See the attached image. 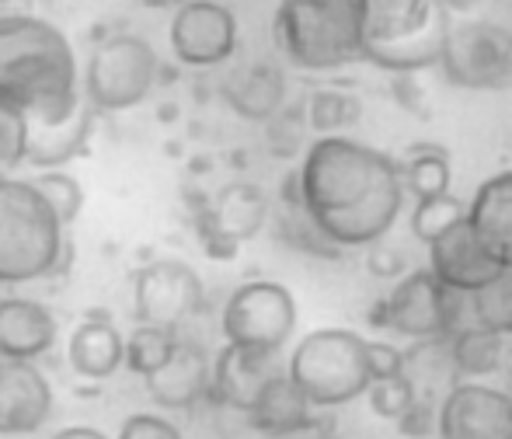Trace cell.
<instances>
[{"label": "cell", "mask_w": 512, "mask_h": 439, "mask_svg": "<svg viewBox=\"0 0 512 439\" xmlns=\"http://www.w3.org/2000/svg\"><path fill=\"white\" fill-rule=\"evenodd\" d=\"M244 419H248V426L255 429L258 436L286 439V436L304 433V429L314 426V422L321 419V408L310 405V398L297 387V380L283 370L269 387H265L258 405L251 408Z\"/></svg>", "instance_id": "19"}, {"label": "cell", "mask_w": 512, "mask_h": 439, "mask_svg": "<svg viewBox=\"0 0 512 439\" xmlns=\"http://www.w3.org/2000/svg\"><path fill=\"white\" fill-rule=\"evenodd\" d=\"M140 4H147V7H157V11H168V7H175V11H178V7H182L185 0H140Z\"/></svg>", "instance_id": "39"}, {"label": "cell", "mask_w": 512, "mask_h": 439, "mask_svg": "<svg viewBox=\"0 0 512 439\" xmlns=\"http://www.w3.org/2000/svg\"><path fill=\"white\" fill-rule=\"evenodd\" d=\"M32 182H35V189L49 199V206L56 210V217H60L63 227H70V223L81 217L84 189L77 178H70L67 171H42V175H35Z\"/></svg>", "instance_id": "31"}, {"label": "cell", "mask_w": 512, "mask_h": 439, "mask_svg": "<svg viewBox=\"0 0 512 439\" xmlns=\"http://www.w3.org/2000/svg\"><path fill=\"white\" fill-rule=\"evenodd\" d=\"M363 4H366V49L418 35L450 14L446 0H363Z\"/></svg>", "instance_id": "24"}, {"label": "cell", "mask_w": 512, "mask_h": 439, "mask_svg": "<svg viewBox=\"0 0 512 439\" xmlns=\"http://www.w3.org/2000/svg\"><path fill=\"white\" fill-rule=\"evenodd\" d=\"M63 223L32 178L0 182V286L53 276L67 255Z\"/></svg>", "instance_id": "4"}, {"label": "cell", "mask_w": 512, "mask_h": 439, "mask_svg": "<svg viewBox=\"0 0 512 439\" xmlns=\"http://www.w3.org/2000/svg\"><path fill=\"white\" fill-rule=\"evenodd\" d=\"M269 220V199L258 185L230 182L199 217V234L213 258H234L244 241L258 234Z\"/></svg>", "instance_id": "13"}, {"label": "cell", "mask_w": 512, "mask_h": 439, "mask_svg": "<svg viewBox=\"0 0 512 439\" xmlns=\"http://www.w3.org/2000/svg\"><path fill=\"white\" fill-rule=\"evenodd\" d=\"M401 171H405L408 199H436L446 196L453 185L450 154L439 143H411L401 154Z\"/></svg>", "instance_id": "26"}, {"label": "cell", "mask_w": 512, "mask_h": 439, "mask_svg": "<svg viewBox=\"0 0 512 439\" xmlns=\"http://www.w3.org/2000/svg\"><path fill=\"white\" fill-rule=\"evenodd\" d=\"M0 91L25 109L28 122H60L81 109L77 63L60 28L35 18L0 39Z\"/></svg>", "instance_id": "2"}, {"label": "cell", "mask_w": 512, "mask_h": 439, "mask_svg": "<svg viewBox=\"0 0 512 439\" xmlns=\"http://www.w3.org/2000/svg\"><path fill=\"white\" fill-rule=\"evenodd\" d=\"M4 178H11V171H7V168H0V182H4Z\"/></svg>", "instance_id": "40"}, {"label": "cell", "mask_w": 512, "mask_h": 439, "mask_svg": "<svg viewBox=\"0 0 512 439\" xmlns=\"http://www.w3.org/2000/svg\"><path fill=\"white\" fill-rule=\"evenodd\" d=\"M324 439H342V436H338V433H331V436H324Z\"/></svg>", "instance_id": "42"}, {"label": "cell", "mask_w": 512, "mask_h": 439, "mask_svg": "<svg viewBox=\"0 0 512 439\" xmlns=\"http://www.w3.org/2000/svg\"><path fill=\"white\" fill-rule=\"evenodd\" d=\"M425 265H429L432 276L446 290H457V293H478L481 286H488L495 276L506 272V265L481 241L478 230L471 227V220H460L443 237L425 244Z\"/></svg>", "instance_id": "14"}, {"label": "cell", "mask_w": 512, "mask_h": 439, "mask_svg": "<svg viewBox=\"0 0 512 439\" xmlns=\"http://www.w3.org/2000/svg\"><path fill=\"white\" fill-rule=\"evenodd\" d=\"M450 359L460 380H485L506 366V335L488 331L481 325H467L453 331L450 338Z\"/></svg>", "instance_id": "25"}, {"label": "cell", "mask_w": 512, "mask_h": 439, "mask_svg": "<svg viewBox=\"0 0 512 439\" xmlns=\"http://www.w3.org/2000/svg\"><path fill=\"white\" fill-rule=\"evenodd\" d=\"M439 439H512V394L485 380H457L439 401Z\"/></svg>", "instance_id": "12"}, {"label": "cell", "mask_w": 512, "mask_h": 439, "mask_svg": "<svg viewBox=\"0 0 512 439\" xmlns=\"http://www.w3.org/2000/svg\"><path fill=\"white\" fill-rule=\"evenodd\" d=\"M161 60L140 35H108L95 46L84 70V95L98 112H126L147 102L154 91Z\"/></svg>", "instance_id": "7"}, {"label": "cell", "mask_w": 512, "mask_h": 439, "mask_svg": "<svg viewBox=\"0 0 512 439\" xmlns=\"http://www.w3.org/2000/svg\"><path fill=\"white\" fill-rule=\"evenodd\" d=\"M366 356H370L373 380L405 377V349H398L394 342H384V338H370V345H366Z\"/></svg>", "instance_id": "33"}, {"label": "cell", "mask_w": 512, "mask_h": 439, "mask_svg": "<svg viewBox=\"0 0 512 439\" xmlns=\"http://www.w3.org/2000/svg\"><path fill=\"white\" fill-rule=\"evenodd\" d=\"M467 220L495 258L512 269V171H499L478 185L467 203Z\"/></svg>", "instance_id": "23"}, {"label": "cell", "mask_w": 512, "mask_h": 439, "mask_svg": "<svg viewBox=\"0 0 512 439\" xmlns=\"http://www.w3.org/2000/svg\"><path fill=\"white\" fill-rule=\"evenodd\" d=\"M297 178L300 206L338 251L380 244L408 203L401 157L352 136H317Z\"/></svg>", "instance_id": "1"}, {"label": "cell", "mask_w": 512, "mask_h": 439, "mask_svg": "<svg viewBox=\"0 0 512 439\" xmlns=\"http://www.w3.org/2000/svg\"><path fill=\"white\" fill-rule=\"evenodd\" d=\"M115 439H185V436L178 433L175 422L161 419V415L143 412V415H129V419L122 422V429Z\"/></svg>", "instance_id": "34"}, {"label": "cell", "mask_w": 512, "mask_h": 439, "mask_svg": "<svg viewBox=\"0 0 512 439\" xmlns=\"http://www.w3.org/2000/svg\"><path fill=\"white\" fill-rule=\"evenodd\" d=\"M506 391L512 394V366H509V387H506Z\"/></svg>", "instance_id": "41"}, {"label": "cell", "mask_w": 512, "mask_h": 439, "mask_svg": "<svg viewBox=\"0 0 512 439\" xmlns=\"http://www.w3.org/2000/svg\"><path fill=\"white\" fill-rule=\"evenodd\" d=\"M373 328L394 331L411 342H429V338H450L453 331L474 325L471 293L446 290L429 265L411 269L391 286L384 300L373 304L366 314Z\"/></svg>", "instance_id": "6"}, {"label": "cell", "mask_w": 512, "mask_h": 439, "mask_svg": "<svg viewBox=\"0 0 512 439\" xmlns=\"http://www.w3.org/2000/svg\"><path fill=\"white\" fill-rule=\"evenodd\" d=\"M28 21H35L32 0H0V39L21 32Z\"/></svg>", "instance_id": "37"}, {"label": "cell", "mask_w": 512, "mask_h": 439, "mask_svg": "<svg viewBox=\"0 0 512 439\" xmlns=\"http://www.w3.org/2000/svg\"><path fill=\"white\" fill-rule=\"evenodd\" d=\"M203 311V279L192 265L178 258H157L136 269L133 276V314L136 325L178 331Z\"/></svg>", "instance_id": "10"}, {"label": "cell", "mask_w": 512, "mask_h": 439, "mask_svg": "<svg viewBox=\"0 0 512 439\" xmlns=\"http://www.w3.org/2000/svg\"><path fill=\"white\" fill-rule=\"evenodd\" d=\"M370 338L352 328H317L307 331L286 359V373L297 380V387L310 398V405L331 412L349 401L363 398L373 384Z\"/></svg>", "instance_id": "5"}, {"label": "cell", "mask_w": 512, "mask_h": 439, "mask_svg": "<svg viewBox=\"0 0 512 439\" xmlns=\"http://www.w3.org/2000/svg\"><path fill=\"white\" fill-rule=\"evenodd\" d=\"M471 314L474 325L512 338V269L495 276L478 293H471Z\"/></svg>", "instance_id": "29"}, {"label": "cell", "mask_w": 512, "mask_h": 439, "mask_svg": "<svg viewBox=\"0 0 512 439\" xmlns=\"http://www.w3.org/2000/svg\"><path fill=\"white\" fill-rule=\"evenodd\" d=\"M223 98L241 119L248 122H272L283 112L286 102V77L276 63L258 60L251 67L237 70L223 84Z\"/></svg>", "instance_id": "22"}, {"label": "cell", "mask_w": 512, "mask_h": 439, "mask_svg": "<svg viewBox=\"0 0 512 439\" xmlns=\"http://www.w3.org/2000/svg\"><path fill=\"white\" fill-rule=\"evenodd\" d=\"M95 105H81L74 115L60 122H28V147H25V164L39 171H60L67 161L84 154L95 129Z\"/></svg>", "instance_id": "20"}, {"label": "cell", "mask_w": 512, "mask_h": 439, "mask_svg": "<svg viewBox=\"0 0 512 439\" xmlns=\"http://www.w3.org/2000/svg\"><path fill=\"white\" fill-rule=\"evenodd\" d=\"M279 53L307 74L366 63V4L363 0H279L272 18Z\"/></svg>", "instance_id": "3"}, {"label": "cell", "mask_w": 512, "mask_h": 439, "mask_svg": "<svg viewBox=\"0 0 512 439\" xmlns=\"http://www.w3.org/2000/svg\"><path fill=\"white\" fill-rule=\"evenodd\" d=\"M297 297L276 279H251L227 297L220 311L223 342L255 352H283L297 331Z\"/></svg>", "instance_id": "8"}, {"label": "cell", "mask_w": 512, "mask_h": 439, "mask_svg": "<svg viewBox=\"0 0 512 439\" xmlns=\"http://www.w3.org/2000/svg\"><path fill=\"white\" fill-rule=\"evenodd\" d=\"M366 398H370V412L377 415V419L398 422L418 401V391L408 377H391V380H373Z\"/></svg>", "instance_id": "32"}, {"label": "cell", "mask_w": 512, "mask_h": 439, "mask_svg": "<svg viewBox=\"0 0 512 439\" xmlns=\"http://www.w3.org/2000/svg\"><path fill=\"white\" fill-rule=\"evenodd\" d=\"M175 349H178V331L136 325L133 335L126 338V370L147 380L175 356Z\"/></svg>", "instance_id": "28"}, {"label": "cell", "mask_w": 512, "mask_h": 439, "mask_svg": "<svg viewBox=\"0 0 512 439\" xmlns=\"http://www.w3.org/2000/svg\"><path fill=\"white\" fill-rule=\"evenodd\" d=\"M366 269H370V276H377V279H394L398 283L401 276H408V258H405V251H398V248H387L384 241L380 244H373V248H366Z\"/></svg>", "instance_id": "35"}, {"label": "cell", "mask_w": 512, "mask_h": 439, "mask_svg": "<svg viewBox=\"0 0 512 439\" xmlns=\"http://www.w3.org/2000/svg\"><path fill=\"white\" fill-rule=\"evenodd\" d=\"M168 42L182 67H220L237 53V18L220 0H185L171 18Z\"/></svg>", "instance_id": "11"}, {"label": "cell", "mask_w": 512, "mask_h": 439, "mask_svg": "<svg viewBox=\"0 0 512 439\" xmlns=\"http://www.w3.org/2000/svg\"><path fill=\"white\" fill-rule=\"evenodd\" d=\"M53 439H108L102 429H91V426H70V429H60Z\"/></svg>", "instance_id": "38"}, {"label": "cell", "mask_w": 512, "mask_h": 439, "mask_svg": "<svg viewBox=\"0 0 512 439\" xmlns=\"http://www.w3.org/2000/svg\"><path fill=\"white\" fill-rule=\"evenodd\" d=\"M213 387V356L199 342L178 338V349L154 377H147V391L154 405L171 408V412H185V408L199 405L209 398Z\"/></svg>", "instance_id": "17"}, {"label": "cell", "mask_w": 512, "mask_h": 439, "mask_svg": "<svg viewBox=\"0 0 512 439\" xmlns=\"http://www.w3.org/2000/svg\"><path fill=\"white\" fill-rule=\"evenodd\" d=\"M439 70L467 91L506 88L512 81V32L495 21H453Z\"/></svg>", "instance_id": "9"}, {"label": "cell", "mask_w": 512, "mask_h": 439, "mask_svg": "<svg viewBox=\"0 0 512 439\" xmlns=\"http://www.w3.org/2000/svg\"><path fill=\"white\" fill-rule=\"evenodd\" d=\"M436 422H439V405L429 398H418L394 426H398L408 439H425L429 433H436Z\"/></svg>", "instance_id": "36"}, {"label": "cell", "mask_w": 512, "mask_h": 439, "mask_svg": "<svg viewBox=\"0 0 512 439\" xmlns=\"http://www.w3.org/2000/svg\"><path fill=\"white\" fill-rule=\"evenodd\" d=\"M56 318L46 304L28 297L0 300V359L35 363L56 345Z\"/></svg>", "instance_id": "18"}, {"label": "cell", "mask_w": 512, "mask_h": 439, "mask_svg": "<svg viewBox=\"0 0 512 439\" xmlns=\"http://www.w3.org/2000/svg\"><path fill=\"white\" fill-rule=\"evenodd\" d=\"M70 370L84 380H108L119 366H126V338L112 325L108 314L91 311L74 328L67 342Z\"/></svg>", "instance_id": "21"}, {"label": "cell", "mask_w": 512, "mask_h": 439, "mask_svg": "<svg viewBox=\"0 0 512 439\" xmlns=\"http://www.w3.org/2000/svg\"><path fill=\"white\" fill-rule=\"evenodd\" d=\"M304 115L317 136H345L363 119V98L349 88H317L307 95Z\"/></svg>", "instance_id": "27"}, {"label": "cell", "mask_w": 512, "mask_h": 439, "mask_svg": "<svg viewBox=\"0 0 512 439\" xmlns=\"http://www.w3.org/2000/svg\"><path fill=\"white\" fill-rule=\"evenodd\" d=\"M53 415V387L35 363L0 359V436H32Z\"/></svg>", "instance_id": "16"}, {"label": "cell", "mask_w": 512, "mask_h": 439, "mask_svg": "<svg viewBox=\"0 0 512 439\" xmlns=\"http://www.w3.org/2000/svg\"><path fill=\"white\" fill-rule=\"evenodd\" d=\"M460 220H467V203H460L453 192L436 199H418L415 210H411V234L422 244H432L450 227H457Z\"/></svg>", "instance_id": "30"}, {"label": "cell", "mask_w": 512, "mask_h": 439, "mask_svg": "<svg viewBox=\"0 0 512 439\" xmlns=\"http://www.w3.org/2000/svg\"><path fill=\"white\" fill-rule=\"evenodd\" d=\"M286 370L279 363L276 352H255L241 349V345L223 342V349L213 356V387H209V401L230 408V412L248 415L258 405L262 391Z\"/></svg>", "instance_id": "15"}]
</instances>
